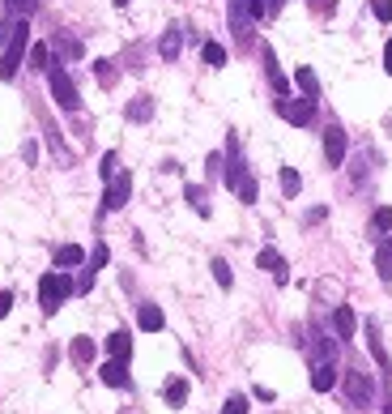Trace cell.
Segmentation results:
<instances>
[{"instance_id":"6da1fadb","label":"cell","mask_w":392,"mask_h":414,"mask_svg":"<svg viewBox=\"0 0 392 414\" xmlns=\"http://www.w3.org/2000/svg\"><path fill=\"white\" fill-rule=\"evenodd\" d=\"M30 51V26L26 21H13V34L4 38V51H0V81H13L21 60Z\"/></svg>"},{"instance_id":"7a4b0ae2","label":"cell","mask_w":392,"mask_h":414,"mask_svg":"<svg viewBox=\"0 0 392 414\" xmlns=\"http://www.w3.org/2000/svg\"><path fill=\"white\" fill-rule=\"evenodd\" d=\"M73 291H77V282H73L68 274H43V278H38V304H43V312L55 316L60 304H64Z\"/></svg>"},{"instance_id":"3957f363","label":"cell","mask_w":392,"mask_h":414,"mask_svg":"<svg viewBox=\"0 0 392 414\" xmlns=\"http://www.w3.org/2000/svg\"><path fill=\"white\" fill-rule=\"evenodd\" d=\"M47 86H51V98L64 107V111H77L81 107V94H77V86H73V77L51 60V68H47Z\"/></svg>"},{"instance_id":"277c9868","label":"cell","mask_w":392,"mask_h":414,"mask_svg":"<svg viewBox=\"0 0 392 414\" xmlns=\"http://www.w3.org/2000/svg\"><path fill=\"white\" fill-rule=\"evenodd\" d=\"M277 115H286L295 128H307L312 120H316V98L307 94V98H282L277 103Z\"/></svg>"},{"instance_id":"5b68a950","label":"cell","mask_w":392,"mask_h":414,"mask_svg":"<svg viewBox=\"0 0 392 414\" xmlns=\"http://www.w3.org/2000/svg\"><path fill=\"white\" fill-rule=\"evenodd\" d=\"M341 389H346V398H350V406H371V398H376V389H371V381L359 372V368H350V372H341Z\"/></svg>"},{"instance_id":"8992f818","label":"cell","mask_w":392,"mask_h":414,"mask_svg":"<svg viewBox=\"0 0 392 414\" xmlns=\"http://www.w3.org/2000/svg\"><path fill=\"white\" fill-rule=\"evenodd\" d=\"M128 197H132V175H128V171H120L115 180H107L102 209H107V214H115V209H124V205H128Z\"/></svg>"},{"instance_id":"52a82bcc","label":"cell","mask_w":392,"mask_h":414,"mask_svg":"<svg viewBox=\"0 0 392 414\" xmlns=\"http://www.w3.org/2000/svg\"><path fill=\"white\" fill-rule=\"evenodd\" d=\"M346 150H350V141H346V128H324V162L329 167H341L346 162Z\"/></svg>"},{"instance_id":"ba28073f","label":"cell","mask_w":392,"mask_h":414,"mask_svg":"<svg viewBox=\"0 0 392 414\" xmlns=\"http://www.w3.org/2000/svg\"><path fill=\"white\" fill-rule=\"evenodd\" d=\"M102 385H111V389H128L132 381H128V359H107L102 363Z\"/></svg>"},{"instance_id":"9c48e42d","label":"cell","mask_w":392,"mask_h":414,"mask_svg":"<svg viewBox=\"0 0 392 414\" xmlns=\"http://www.w3.org/2000/svg\"><path fill=\"white\" fill-rule=\"evenodd\" d=\"M333 385H337V363L316 359V363H312V389H316V393H329Z\"/></svg>"},{"instance_id":"30bf717a","label":"cell","mask_w":392,"mask_h":414,"mask_svg":"<svg viewBox=\"0 0 392 414\" xmlns=\"http://www.w3.org/2000/svg\"><path fill=\"white\" fill-rule=\"evenodd\" d=\"M256 265H260L265 274H273V278H277V282L286 286V278H290V274H286V261H282V252H277V248H260Z\"/></svg>"},{"instance_id":"8fae6325","label":"cell","mask_w":392,"mask_h":414,"mask_svg":"<svg viewBox=\"0 0 392 414\" xmlns=\"http://www.w3.org/2000/svg\"><path fill=\"white\" fill-rule=\"evenodd\" d=\"M367 351H371V359L392 376V359H388V351H384V342H380V325L376 321H367Z\"/></svg>"},{"instance_id":"7c38bea8","label":"cell","mask_w":392,"mask_h":414,"mask_svg":"<svg viewBox=\"0 0 392 414\" xmlns=\"http://www.w3.org/2000/svg\"><path fill=\"white\" fill-rule=\"evenodd\" d=\"M354 329H359V316L341 304V308L333 312V333H337V342H350V338H354Z\"/></svg>"},{"instance_id":"4fadbf2b","label":"cell","mask_w":392,"mask_h":414,"mask_svg":"<svg viewBox=\"0 0 392 414\" xmlns=\"http://www.w3.org/2000/svg\"><path fill=\"white\" fill-rule=\"evenodd\" d=\"M179 47H184V30L179 26H166V34L158 38V56L162 60H179Z\"/></svg>"},{"instance_id":"5bb4252c","label":"cell","mask_w":392,"mask_h":414,"mask_svg":"<svg viewBox=\"0 0 392 414\" xmlns=\"http://www.w3.org/2000/svg\"><path fill=\"white\" fill-rule=\"evenodd\" d=\"M265 73H269V81H273V90L286 98L290 94V81H286V73H282V64H277V56H273V47H265Z\"/></svg>"},{"instance_id":"9a60e30c","label":"cell","mask_w":392,"mask_h":414,"mask_svg":"<svg viewBox=\"0 0 392 414\" xmlns=\"http://www.w3.org/2000/svg\"><path fill=\"white\" fill-rule=\"evenodd\" d=\"M137 325H141L145 333H158V329L166 325V316H162L158 304H141V308H137Z\"/></svg>"},{"instance_id":"2e32d148","label":"cell","mask_w":392,"mask_h":414,"mask_svg":"<svg viewBox=\"0 0 392 414\" xmlns=\"http://www.w3.org/2000/svg\"><path fill=\"white\" fill-rule=\"evenodd\" d=\"M376 274L392 282V235H384L380 244H376Z\"/></svg>"},{"instance_id":"e0dca14e","label":"cell","mask_w":392,"mask_h":414,"mask_svg":"<svg viewBox=\"0 0 392 414\" xmlns=\"http://www.w3.org/2000/svg\"><path fill=\"white\" fill-rule=\"evenodd\" d=\"M107 351H111V359H128V355H132V333H128V329H115V333L107 338Z\"/></svg>"},{"instance_id":"ac0fdd59","label":"cell","mask_w":392,"mask_h":414,"mask_svg":"<svg viewBox=\"0 0 392 414\" xmlns=\"http://www.w3.org/2000/svg\"><path fill=\"white\" fill-rule=\"evenodd\" d=\"M162 398H166V406H184V402H188V381H184V376H171V381L162 385Z\"/></svg>"},{"instance_id":"d6986e66","label":"cell","mask_w":392,"mask_h":414,"mask_svg":"<svg viewBox=\"0 0 392 414\" xmlns=\"http://www.w3.org/2000/svg\"><path fill=\"white\" fill-rule=\"evenodd\" d=\"M312 359H337V338H324V333H316L312 338Z\"/></svg>"},{"instance_id":"ffe728a7","label":"cell","mask_w":392,"mask_h":414,"mask_svg":"<svg viewBox=\"0 0 392 414\" xmlns=\"http://www.w3.org/2000/svg\"><path fill=\"white\" fill-rule=\"evenodd\" d=\"M388 231H392V209L388 205H380V209L371 214V239H384Z\"/></svg>"},{"instance_id":"44dd1931","label":"cell","mask_w":392,"mask_h":414,"mask_svg":"<svg viewBox=\"0 0 392 414\" xmlns=\"http://www.w3.org/2000/svg\"><path fill=\"white\" fill-rule=\"evenodd\" d=\"M124 115H128V120H137V124H145V120L154 115V98H145V94H141V98H132Z\"/></svg>"},{"instance_id":"7402d4cb","label":"cell","mask_w":392,"mask_h":414,"mask_svg":"<svg viewBox=\"0 0 392 414\" xmlns=\"http://www.w3.org/2000/svg\"><path fill=\"white\" fill-rule=\"evenodd\" d=\"M231 26H235L239 38H248V26H252V21H248V4H243V0H231Z\"/></svg>"},{"instance_id":"603a6c76","label":"cell","mask_w":392,"mask_h":414,"mask_svg":"<svg viewBox=\"0 0 392 414\" xmlns=\"http://www.w3.org/2000/svg\"><path fill=\"white\" fill-rule=\"evenodd\" d=\"M184 197H188V205H192L201 218H209V201H205V188H201V184H188V188H184Z\"/></svg>"},{"instance_id":"cb8c5ba5","label":"cell","mask_w":392,"mask_h":414,"mask_svg":"<svg viewBox=\"0 0 392 414\" xmlns=\"http://www.w3.org/2000/svg\"><path fill=\"white\" fill-rule=\"evenodd\" d=\"M81 248L77 244H64V248H55V269H68V265H81Z\"/></svg>"},{"instance_id":"d4e9b609","label":"cell","mask_w":392,"mask_h":414,"mask_svg":"<svg viewBox=\"0 0 392 414\" xmlns=\"http://www.w3.org/2000/svg\"><path fill=\"white\" fill-rule=\"evenodd\" d=\"M94 355H98V346L90 338H73V363H94Z\"/></svg>"},{"instance_id":"484cf974","label":"cell","mask_w":392,"mask_h":414,"mask_svg":"<svg viewBox=\"0 0 392 414\" xmlns=\"http://www.w3.org/2000/svg\"><path fill=\"white\" fill-rule=\"evenodd\" d=\"M201 60H205L209 68H222V64H226V47H222V43H205V47H201Z\"/></svg>"},{"instance_id":"4316f807","label":"cell","mask_w":392,"mask_h":414,"mask_svg":"<svg viewBox=\"0 0 392 414\" xmlns=\"http://www.w3.org/2000/svg\"><path fill=\"white\" fill-rule=\"evenodd\" d=\"M295 81H299V90H303V94H312V98H316V94H320V81H316V73H312V68H307V64H303V68H299V73H295Z\"/></svg>"},{"instance_id":"83f0119b","label":"cell","mask_w":392,"mask_h":414,"mask_svg":"<svg viewBox=\"0 0 392 414\" xmlns=\"http://www.w3.org/2000/svg\"><path fill=\"white\" fill-rule=\"evenodd\" d=\"M209 269H213V282H218V286H222V291H231V286H235V274H231V265H226V261H222V257H218V261H213V265H209Z\"/></svg>"},{"instance_id":"f1b7e54d","label":"cell","mask_w":392,"mask_h":414,"mask_svg":"<svg viewBox=\"0 0 392 414\" xmlns=\"http://www.w3.org/2000/svg\"><path fill=\"white\" fill-rule=\"evenodd\" d=\"M26 56H30V64H34V68H51V47H47V43H34Z\"/></svg>"},{"instance_id":"f546056e","label":"cell","mask_w":392,"mask_h":414,"mask_svg":"<svg viewBox=\"0 0 392 414\" xmlns=\"http://www.w3.org/2000/svg\"><path fill=\"white\" fill-rule=\"evenodd\" d=\"M299 188H303L299 171H295V167H282V192H286V197H299Z\"/></svg>"},{"instance_id":"4dcf8cb0","label":"cell","mask_w":392,"mask_h":414,"mask_svg":"<svg viewBox=\"0 0 392 414\" xmlns=\"http://www.w3.org/2000/svg\"><path fill=\"white\" fill-rule=\"evenodd\" d=\"M115 167H120V154H115V150H107V154H102V162H98V175H102V180H115Z\"/></svg>"},{"instance_id":"1f68e13d","label":"cell","mask_w":392,"mask_h":414,"mask_svg":"<svg viewBox=\"0 0 392 414\" xmlns=\"http://www.w3.org/2000/svg\"><path fill=\"white\" fill-rule=\"evenodd\" d=\"M222 414H248V398H243V393H231L226 406H222Z\"/></svg>"},{"instance_id":"d6a6232c","label":"cell","mask_w":392,"mask_h":414,"mask_svg":"<svg viewBox=\"0 0 392 414\" xmlns=\"http://www.w3.org/2000/svg\"><path fill=\"white\" fill-rule=\"evenodd\" d=\"M107 261H111V252H107V244H98V248H94V252H90V269H94V274H98V269H102V265H107Z\"/></svg>"},{"instance_id":"836d02e7","label":"cell","mask_w":392,"mask_h":414,"mask_svg":"<svg viewBox=\"0 0 392 414\" xmlns=\"http://www.w3.org/2000/svg\"><path fill=\"white\" fill-rule=\"evenodd\" d=\"M371 13H376L380 21H392V0H371Z\"/></svg>"},{"instance_id":"e575fe53","label":"cell","mask_w":392,"mask_h":414,"mask_svg":"<svg viewBox=\"0 0 392 414\" xmlns=\"http://www.w3.org/2000/svg\"><path fill=\"white\" fill-rule=\"evenodd\" d=\"M94 73H98V81H102V86H111V81H115V73H111V60H98V64H94Z\"/></svg>"},{"instance_id":"d590c367","label":"cell","mask_w":392,"mask_h":414,"mask_svg":"<svg viewBox=\"0 0 392 414\" xmlns=\"http://www.w3.org/2000/svg\"><path fill=\"white\" fill-rule=\"evenodd\" d=\"M243 4H248V17H252V21L269 17V13H265V0H243Z\"/></svg>"},{"instance_id":"8d00e7d4","label":"cell","mask_w":392,"mask_h":414,"mask_svg":"<svg viewBox=\"0 0 392 414\" xmlns=\"http://www.w3.org/2000/svg\"><path fill=\"white\" fill-rule=\"evenodd\" d=\"M222 162H226L222 154H209V158H205V167H209V175H218V171H222Z\"/></svg>"},{"instance_id":"74e56055","label":"cell","mask_w":392,"mask_h":414,"mask_svg":"<svg viewBox=\"0 0 392 414\" xmlns=\"http://www.w3.org/2000/svg\"><path fill=\"white\" fill-rule=\"evenodd\" d=\"M13 312V291H0V316H9Z\"/></svg>"},{"instance_id":"f35d334b","label":"cell","mask_w":392,"mask_h":414,"mask_svg":"<svg viewBox=\"0 0 392 414\" xmlns=\"http://www.w3.org/2000/svg\"><path fill=\"white\" fill-rule=\"evenodd\" d=\"M21 158H26V162H34V158H38V150H34V141H26V145H21Z\"/></svg>"},{"instance_id":"ab89813d","label":"cell","mask_w":392,"mask_h":414,"mask_svg":"<svg viewBox=\"0 0 392 414\" xmlns=\"http://www.w3.org/2000/svg\"><path fill=\"white\" fill-rule=\"evenodd\" d=\"M282 4H286V0H265V13H269V17H277V13H282Z\"/></svg>"},{"instance_id":"60d3db41","label":"cell","mask_w":392,"mask_h":414,"mask_svg":"<svg viewBox=\"0 0 392 414\" xmlns=\"http://www.w3.org/2000/svg\"><path fill=\"white\" fill-rule=\"evenodd\" d=\"M384 68H388V77H392V38H388V47H384Z\"/></svg>"},{"instance_id":"b9f144b4","label":"cell","mask_w":392,"mask_h":414,"mask_svg":"<svg viewBox=\"0 0 392 414\" xmlns=\"http://www.w3.org/2000/svg\"><path fill=\"white\" fill-rule=\"evenodd\" d=\"M312 9H333V0H307Z\"/></svg>"},{"instance_id":"7bdbcfd3","label":"cell","mask_w":392,"mask_h":414,"mask_svg":"<svg viewBox=\"0 0 392 414\" xmlns=\"http://www.w3.org/2000/svg\"><path fill=\"white\" fill-rule=\"evenodd\" d=\"M9 4H21V9H34L38 0H9Z\"/></svg>"},{"instance_id":"ee69618b","label":"cell","mask_w":392,"mask_h":414,"mask_svg":"<svg viewBox=\"0 0 392 414\" xmlns=\"http://www.w3.org/2000/svg\"><path fill=\"white\" fill-rule=\"evenodd\" d=\"M384 414H392V398H388V406H384Z\"/></svg>"},{"instance_id":"f6af8a7d","label":"cell","mask_w":392,"mask_h":414,"mask_svg":"<svg viewBox=\"0 0 392 414\" xmlns=\"http://www.w3.org/2000/svg\"><path fill=\"white\" fill-rule=\"evenodd\" d=\"M115 4H120V9H124V4H128V0H115Z\"/></svg>"}]
</instances>
